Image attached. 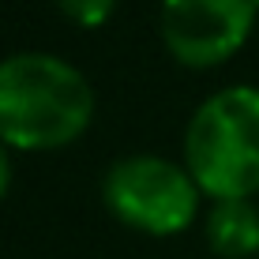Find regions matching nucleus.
Listing matches in <instances>:
<instances>
[{"instance_id":"obj_5","label":"nucleus","mask_w":259,"mask_h":259,"mask_svg":"<svg viewBox=\"0 0 259 259\" xmlns=\"http://www.w3.org/2000/svg\"><path fill=\"white\" fill-rule=\"evenodd\" d=\"M207 237L222 255H252L259 248V210L248 199H218Z\"/></svg>"},{"instance_id":"obj_4","label":"nucleus","mask_w":259,"mask_h":259,"mask_svg":"<svg viewBox=\"0 0 259 259\" xmlns=\"http://www.w3.org/2000/svg\"><path fill=\"white\" fill-rule=\"evenodd\" d=\"M259 0H162L165 46L188 64L226 60L252 30Z\"/></svg>"},{"instance_id":"obj_2","label":"nucleus","mask_w":259,"mask_h":259,"mask_svg":"<svg viewBox=\"0 0 259 259\" xmlns=\"http://www.w3.org/2000/svg\"><path fill=\"white\" fill-rule=\"evenodd\" d=\"M188 169L203 192L244 199L259 188V91L226 87L195 109L188 124Z\"/></svg>"},{"instance_id":"obj_1","label":"nucleus","mask_w":259,"mask_h":259,"mask_svg":"<svg viewBox=\"0 0 259 259\" xmlns=\"http://www.w3.org/2000/svg\"><path fill=\"white\" fill-rule=\"evenodd\" d=\"M94 109L83 71L53 53H15L0 60V139L38 150L60 147L87 128Z\"/></svg>"},{"instance_id":"obj_6","label":"nucleus","mask_w":259,"mask_h":259,"mask_svg":"<svg viewBox=\"0 0 259 259\" xmlns=\"http://www.w3.org/2000/svg\"><path fill=\"white\" fill-rule=\"evenodd\" d=\"M60 8H64L71 19L94 26V23H105V15L113 12V0H60Z\"/></svg>"},{"instance_id":"obj_7","label":"nucleus","mask_w":259,"mask_h":259,"mask_svg":"<svg viewBox=\"0 0 259 259\" xmlns=\"http://www.w3.org/2000/svg\"><path fill=\"white\" fill-rule=\"evenodd\" d=\"M8 181H12V165H8V150H4V139H0V195L8 192Z\"/></svg>"},{"instance_id":"obj_3","label":"nucleus","mask_w":259,"mask_h":259,"mask_svg":"<svg viewBox=\"0 0 259 259\" xmlns=\"http://www.w3.org/2000/svg\"><path fill=\"white\" fill-rule=\"evenodd\" d=\"M102 192L117 218L150 233H177L195 214V177L158 154L113 162Z\"/></svg>"}]
</instances>
